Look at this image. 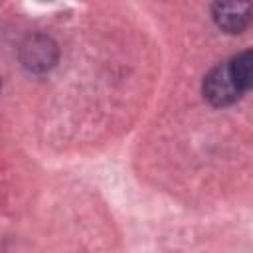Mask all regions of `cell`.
Returning a JSON list of instances; mask_svg holds the SVG:
<instances>
[{
	"mask_svg": "<svg viewBox=\"0 0 253 253\" xmlns=\"http://www.w3.org/2000/svg\"><path fill=\"white\" fill-rule=\"evenodd\" d=\"M211 14L215 24L227 34H241L253 20L251 0H213Z\"/></svg>",
	"mask_w": 253,
	"mask_h": 253,
	"instance_id": "7a4b0ae2",
	"label": "cell"
},
{
	"mask_svg": "<svg viewBox=\"0 0 253 253\" xmlns=\"http://www.w3.org/2000/svg\"><path fill=\"white\" fill-rule=\"evenodd\" d=\"M204 95L213 107H227L241 97V87L237 85L229 63L217 65L206 75Z\"/></svg>",
	"mask_w": 253,
	"mask_h": 253,
	"instance_id": "6da1fadb",
	"label": "cell"
},
{
	"mask_svg": "<svg viewBox=\"0 0 253 253\" xmlns=\"http://www.w3.org/2000/svg\"><path fill=\"white\" fill-rule=\"evenodd\" d=\"M229 67H231V73H233L237 85L241 87V91L253 89V49L237 53L229 61Z\"/></svg>",
	"mask_w": 253,
	"mask_h": 253,
	"instance_id": "277c9868",
	"label": "cell"
},
{
	"mask_svg": "<svg viewBox=\"0 0 253 253\" xmlns=\"http://www.w3.org/2000/svg\"><path fill=\"white\" fill-rule=\"evenodd\" d=\"M57 49L55 43L45 36H34L30 38L22 47V61L28 69L43 71L55 63Z\"/></svg>",
	"mask_w": 253,
	"mask_h": 253,
	"instance_id": "3957f363",
	"label": "cell"
}]
</instances>
